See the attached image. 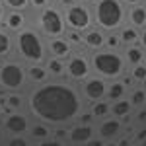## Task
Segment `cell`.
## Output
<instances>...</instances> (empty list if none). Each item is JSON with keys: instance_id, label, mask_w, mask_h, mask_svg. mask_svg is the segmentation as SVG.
<instances>
[{"instance_id": "cell-42", "label": "cell", "mask_w": 146, "mask_h": 146, "mask_svg": "<svg viewBox=\"0 0 146 146\" xmlns=\"http://www.w3.org/2000/svg\"><path fill=\"white\" fill-rule=\"evenodd\" d=\"M142 138H146V131H142V133L138 135V140H142Z\"/></svg>"}, {"instance_id": "cell-33", "label": "cell", "mask_w": 146, "mask_h": 146, "mask_svg": "<svg viewBox=\"0 0 146 146\" xmlns=\"http://www.w3.org/2000/svg\"><path fill=\"white\" fill-rule=\"evenodd\" d=\"M8 146H27V142L23 138H12L10 142H8Z\"/></svg>"}, {"instance_id": "cell-8", "label": "cell", "mask_w": 146, "mask_h": 146, "mask_svg": "<svg viewBox=\"0 0 146 146\" xmlns=\"http://www.w3.org/2000/svg\"><path fill=\"white\" fill-rule=\"evenodd\" d=\"M92 62L84 55H72L66 60V74L72 80H86L90 74Z\"/></svg>"}, {"instance_id": "cell-15", "label": "cell", "mask_w": 146, "mask_h": 146, "mask_svg": "<svg viewBox=\"0 0 146 146\" xmlns=\"http://www.w3.org/2000/svg\"><path fill=\"white\" fill-rule=\"evenodd\" d=\"M14 47H16V39L10 35V29H2L0 27V58L8 56Z\"/></svg>"}, {"instance_id": "cell-51", "label": "cell", "mask_w": 146, "mask_h": 146, "mask_svg": "<svg viewBox=\"0 0 146 146\" xmlns=\"http://www.w3.org/2000/svg\"><path fill=\"white\" fill-rule=\"evenodd\" d=\"M0 113H2V107H0Z\"/></svg>"}, {"instance_id": "cell-18", "label": "cell", "mask_w": 146, "mask_h": 146, "mask_svg": "<svg viewBox=\"0 0 146 146\" xmlns=\"http://www.w3.org/2000/svg\"><path fill=\"white\" fill-rule=\"evenodd\" d=\"M92 127H88V125H84V127H76L72 133H70V140L72 142H88L92 136Z\"/></svg>"}, {"instance_id": "cell-39", "label": "cell", "mask_w": 146, "mask_h": 146, "mask_svg": "<svg viewBox=\"0 0 146 146\" xmlns=\"http://www.w3.org/2000/svg\"><path fill=\"white\" fill-rule=\"evenodd\" d=\"M80 121H84V123H88V121H92V115H90V113H86V115H82V117H80Z\"/></svg>"}, {"instance_id": "cell-48", "label": "cell", "mask_w": 146, "mask_h": 146, "mask_svg": "<svg viewBox=\"0 0 146 146\" xmlns=\"http://www.w3.org/2000/svg\"><path fill=\"white\" fill-rule=\"evenodd\" d=\"M105 146H117V144H105Z\"/></svg>"}, {"instance_id": "cell-11", "label": "cell", "mask_w": 146, "mask_h": 146, "mask_svg": "<svg viewBox=\"0 0 146 146\" xmlns=\"http://www.w3.org/2000/svg\"><path fill=\"white\" fill-rule=\"evenodd\" d=\"M49 51L53 56H58V58H66L70 53H72V45L68 43V39L62 35V37H51L49 39Z\"/></svg>"}, {"instance_id": "cell-1", "label": "cell", "mask_w": 146, "mask_h": 146, "mask_svg": "<svg viewBox=\"0 0 146 146\" xmlns=\"http://www.w3.org/2000/svg\"><path fill=\"white\" fill-rule=\"evenodd\" d=\"M82 101L78 92L70 84L51 82L31 94L29 109L35 117L49 121V123H68L78 115Z\"/></svg>"}, {"instance_id": "cell-6", "label": "cell", "mask_w": 146, "mask_h": 146, "mask_svg": "<svg viewBox=\"0 0 146 146\" xmlns=\"http://www.w3.org/2000/svg\"><path fill=\"white\" fill-rule=\"evenodd\" d=\"M64 20H66L68 29H76L80 33L88 31L92 25L96 23V20H94V10L88 8L86 2H76V4L64 8Z\"/></svg>"}, {"instance_id": "cell-32", "label": "cell", "mask_w": 146, "mask_h": 146, "mask_svg": "<svg viewBox=\"0 0 146 146\" xmlns=\"http://www.w3.org/2000/svg\"><path fill=\"white\" fill-rule=\"evenodd\" d=\"M29 6L37 8V10H43V8L49 6V0H29Z\"/></svg>"}, {"instance_id": "cell-3", "label": "cell", "mask_w": 146, "mask_h": 146, "mask_svg": "<svg viewBox=\"0 0 146 146\" xmlns=\"http://www.w3.org/2000/svg\"><path fill=\"white\" fill-rule=\"evenodd\" d=\"M16 53L31 64H41L47 56V47L35 29L25 27L16 33Z\"/></svg>"}, {"instance_id": "cell-38", "label": "cell", "mask_w": 146, "mask_h": 146, "mask_svg": "<svg viewBox=\"0 0 146 146\" xmlns=\"http://www.w3.org/2000/svg\"><path fill=\"white\" fill-rule=\"evenodd\" d=\"M125 4H129V6H136V4H142L144 0H123Z\"/></svg>"}, {"instance_id": "cell-41", "label": "cell", "mask_w": 146, "mask_h": 146, "mask_svg": "<svg viewBox=\"0 0 146 146\" xmlns=\"http://www.w3.org/2000/svg\"><path fill=\"white\" fill-rule=\"evenodd\" d=\"M55 135H56V136H58V138H62V136H64V135H66V133H64V131H60V129H58V131H56V133H55Z\"/></svg>"}, {"instance_id": "cell-52", "label": "cell", "mask_w": 146, "mask_h": 146, "mask_svg": "<svg viewBox=\"0 0 146 146\" xmlns=\"http://www.w3.org/2000/svg\"><path fill=\"white\" fill-rule=\"evenodd\" d=\"M0 66H2V62H0Z\"/></svg>"}, {"instance_id": "cell-43", "label": "cell", "mask_w": 146, "mask_h": 146, "mask_svg": "<svg viewBox=\"0 0 146 146\" xmlns=\"http://www.w3.org/2000/svg\"><path fill=\"white\" fill-rule=\"evenodd\" d=\"M88 146H101V142H100V140H96V142H90Z\"/></svg>"}, {"instance_id": "cell-4", "label": "cell", "mask_w": 146, "mask_h": 146, "mask_svg": "<svg viewBox=\"0 0 146 146\" xmlns=\"http://www.w3.org/2000/svg\"><path fill=\"white\" fill-rule=\"evenodd\" d=\"M92 68L103 76V78H117L121 76V72L125 70V56H121L115 49H107V51H96L92 55Z\"/></svg>"}, {"instance_id": "cell-46", "label": "cell", "mask_w": 146, "mask_h": 146, "mask_svg": "<svg viewBox=\"0 0 146 146\" xmlns=\"http://www.w3.org/2000/svg\"><path fill=\"white\" fill-rule=\"evenodd\" d=\"M78 2H86V4H90V2H96V0H78Z\"/></svg>"}, {"instance_id": "cell-7", "label": "cell", "mask_w": 146, "mask_h": 146, "mask_svg": "<svg viewBox=\"0 0 146 146\" xmlns=\"http://www.w3.org/2000/svg\"><path fill=\"white\" fill-rule=\"evenodd\" d=\"M25 68L16 62V60H8L0 66V86L6 90H18L22 88L25 82Z\"/></svg>"}, {"instance_id": "cell-37", "label": "cell", "mask_w": 146, "mask_h": 146, "mask_svg": "<svg viewBox=\"0 0 146 146\" xmlns=\"http://www.w3.org/2000/svg\"><path fill=\"white\" fill-rule=\"evenodd\" d=\"M39 146H62L60 142H56V140H45V142H41Z\"/></svg>"}, {"instance_id": "cell-20", "label": "cell", "mask_w": 146, "mask_h": 146, "mask_svg": "<svg viewBox=\"0 0 146 146\" xmlns=\"http://www.w3.org/2000/svg\"><path fill=\"white\" fill-rule=\"evenodd\" d=\"M119 129H121L119 121L111 119V121H105V123L100 127V135L103 136V138H111V136H115L117 133H119Z\"/></svg>"}, {"instance_id": "cell-25", "label": "cell", "mask_w": 146, "mask_h": 146, "mask_svg": "<svg viewBox=\"0 0 146 146\" xmlns=\"http://www.w3.org/2000/svg\"><path fill=\"white\" fill-rule=\"evenodd\" d=\"M8 10H25L29 6V0H4Z\"/></svg>"}, {"instance_id": "cell-27", "label": "cell", "mask_w": 146, "mask_h": 146, "mask_svg": "<svg viewBox=\"0 0 146 146\" xmlns=\"http://www.w3.org/2000/svg\"><path fill=\"white\" fill-rule=\"evenodd\" d=\"M64 37L68 39V43H70V45H80V43H82V33L76 31V29H66Z\"/></svg>"}, {"instance_id": "cell-35", "label": "cell", "mask_w": 146, "mask_h": 146, "mask_svg": "<svg viewBox=\"0 0 146 146\" xmlns=\"http://www.w3.org/2000/svg\"><path fill=\"white\" fill-rule=\"evenodd\" d=\"M140 47H142V49H146V27L140 31Z\"/></svg>"}, {"instance_id": "cell-47", "label": "cell", "mask_w": 146, "mask_h": 146, "mask_svg": "<svg viewBox=\"0 0 146 146\" xmlns=\"http://www.w3.org/2000/svg\"><path fill=\"white\" fill-rule=\"evenodd\" d=\"M142 62H144V64H146V55H144V60H142Z\"/></svg>"}, {"instance_id": "cell-14", "label": "cell", "mask_w": 146, "mask_h": 146, "mask_svg": "<svg viewBox=\"0 0 146 146\" xmlns=\"http://www.w3.org/2000/svg\"><path fill=\"white\" fill-rule=\"evenodd\" d=\"M119 35L125 45H140V29L135 25H127L119 29Z\"/></svg>"}, {"instance_id": "cell-45", "label": "cell", "mask_w": 146, "mask_h": 146, "mask_svg": "<svg viewBox=\"0 0 146 146\" xmlns=\"http://www.w3.org/2000/svg\"><path fill=\"white\" fill-rule=\"evenodd\" d=\"M127 144H129V140L125 138V140H121V144H119V146H127Z\"/></svg>"}, {"instance_id": "cell-12", "label": "cell", "mask_w": 146, "mask_h": 146, "mask_svg": "<svg viewBox=\"0 0 146 146\" xmlns=\"http://www.w3.org/2000/svg\"><path fill=\"white\" fill-rule=\"evenodd\" d=\"M84 94H86V98L92 100V101L101 100V98L105 96V82L101 78L86 80V84H84Z\"/></svg>"}, {"instance_id": "cell-30", "label": "cell", "mask_w": 146, "mask_h": 146, "mask_svg": "<svg viewBox=\"0 0 146 146\" xmlns=\"http://www.w3.org/2000/svg\"><path fill=\"white\" fill-rule=\"evenodd\" d=\"M6 103L10 105L12 109H20L22 107V98L20 96H10V98H6Z\"/></svg>"}, {"instance_id": "cell-49", "label": "cell", "mask_w": 146, "mask_h": 146, "mask_svg": "<svg viewBox=\"0 0 146 146\" xmlns=\"http://www.w3.org/2000/svg\"><path fill=\"white\" fill-rule=\"evenodd\" d=\"M142 84H144V88H146V80H144V82H142Z\"/></svg>"}, {"instance_id": "cell-17", "label": "cell", "mask_w": 146, "mask_h": 146, "mask_svg": "<svg viewBox=\"0 0 146 146\" xmlns=\"http://www.w3.org/2000/svg\"><path fill=\"white\" fill-rule=\"evenodd\" d=\"M125 60L129 64H140L144 60V53H142V47L140 45H127L125 49Z\"/></svg>"}, {"instance_id": "cell-21", "label": "cell", "mask_w": 146, "mask_h": 146, "mask_svg": "<svg viewBox=\"0 0 146 146\" xmlns=\"http://www.w3.org/2000/svg\"><path fill=\"white\" fill-rule=\"evenodd\" d=\"M47 70L51 72V74H55V76H60V74H64V62H62V58H58V56H53V58H49V62H47Z\"/></svg>"}, {"instance_id": "cell-9", "label": "cell", "mask_w": 146, "mask_h": 146, "mask_svg": "<svg viewBox=\"0 0 146 146\" xmlns=\"http://www.w3.org/2000/svg\"><path fill=\"white\" fill-rule=\"evenodd\" d=\"M107 43V35L103 33V29L101 27H90L88 31H84L82 33V45H86L90 51H101L103 47Z\"/></svg>"}, {"instance_id": "cell-24", "label": "cell", "mask_w": 146, "mask_h": 146, "mask_svg": "<svg viewBox=\"0 0 146 146\" xmlns=\"http://www.w3.org/2000/svg\"><path fill=\"white\" fill-rule=\"evenodd\" d=\"M123 45V39H121V35L111 31V33H107V43L105 47H109V49H119V47Z\"/></svg>"}, {"instance_id": "cell-28", "label": "cell", "mask_w": 146, "mask_h": 146, "mask_svg": "<svg viewBox=\"0 0 146 146\" xmlns=\"http://www.w3.org/2000/svg\"><path fill=\"white\" fill-rule=\"evenodd\" d=\"M31 135L35 138H45V136H49V129H47L45 125H35L33 129H31Z\"/></svg>"}, {"instance_id": "cell-5", "label": "cell", "mask_w": 146, "mask_h": 146, "mask_svg": "<svg viewBox=\"0 0 146 146\" xmlns=\"http://www.w3.org/2000/svg\"><path fill=\"white\" fill-rule=\"evenodd\" d=\"M37 25H39V31L43 35H47L49 39L51 37H62L68 29L66 20H64V12H60L55 6H47L39 12Z\"/></svg>"}, {"instance_id": "cell-29", "label": "cell", "mask_w": 146, "mask_h": 146, "mask_svg": "<svg viewBox=\"0 0 146 146\" xmlns=\"http://www.w3.org/2000/svg\"><path fill=\"white\" fill-rule=\"evenodd\" d=\"M107 111H109V105H107V103H96V105L92 107V113H94L96 117H100V115H105Z\"/></svg>"}, {"instance_id": "cell-13", "label": "cell", "mask_w": 146, "mask_h": 146, "mask_svg": "<svg viewBox=\"0 0 146 146\" xmlns=\"http://www.w3.org/2000/svg\"><path fill=\"white\" fill-rule=\"evenodd\" d=\"M127 20L131 25H135L138 29H144L146 27V6L144 4H136V6H131L129 12H127Z\"/></svg>"}, {"instance_id": "cell-44", "label": "cell", "mask_w": 146, "mask_h": 146, "mask_svg": "<svg viewBox=\"0 0 146 146\" xmlns=\"http://www.w3.org/2000/svg\"><path fill=\"white\" fill-rule=\"evenodd\" d=\"M138 119H146V111H142L140 115H138Z\"/></svg>"}, {"instance_id": "cell-50", "label": "cell", "mask_w": 146, "mask_h": 146, "mask_svg": "<svg viewBox=\"0 0 146 146\" xmlns=\"http://www.w3.org/2000/svg\"><path fill=\"white\" fill-rule=\"evenodd\" d=\"M0 138H2V133H0Z\"/></svg>"}, {"instance_id": "cell-19", "label": "cell", "mask_w": 146, "mask_h": 146, "mask_svg": "<svg viewBox=\"0 0 146 146\" xmlns=\"http://www.w3.org/2000/svg\"><path fill=\"white\" fill-rule=\"evenodd\" d=\"M27 74H29V78L33 80V82H45L51 72L47 70V66L43 68L41 64H31V66L27 68Z\"/></svg>"}, {"instance_id": "cell-31", "label": "cell", "mask_w": 146, "mask_h": 146, "mask_svg": "<svg viewBox=\"0 0 146 146\" xmlns=\"http://www.w3.org/2000/svg\"><path fill=\"white\" fill-rule=\"evenodd\" d=\"M142 101H146V94H144V90H136L135 94H133V105H140Z\"/></svg>"}, {"instance_id": "cell-34", "label": "cell", "mask_w": 146, "mask_h": 146, "mask_svg": "<svg viewBox=\"0 0 146 146\" xmlns=\"http://www.w3.org/2000/svg\"><path fill=\"white\" fill-rule=\"evenodd\" d=\"M4 18H6V4L4 0H0V23L4 22Z\"/></svg>"}, {"instance_id": "cell-16", "label": "cell", "mask_w": 146, "mask_h": 146, "mask_svg": "<svg viewBox=\"0 0 146 146\" xmlns=\"http://www.w3.org/2000/svg\"><path fill=\"white\" fill-rule=\"evenodd\" d=\"M6 129L10 133H14V135H20V133H23L27 129V119L23 115H10L6 119Z\"/></svg>"}, {"instance_id": "cell-36", "label": "cell", "mask_w": 146, "mask_h": 146, "mask_svg": "<svg viewBox=\"0 0 146 146\" xmlns=\"http://www.w3.org/2000/svg\"><path fill=\"white\" fill-rule=\"evenodd\" d=\"M58 2H60V6H62V8H68V6H72V4H76L78 0H58Z\"/></svg>"}, {"instance_id": "cell-40", "label": "cell", "mask_w": 146, "mask_h": 146, "mask_svg": "<svg viewBox=\"0 0 146 146\" xmlns=\"http://www.w3.org/2000/svg\"><path fill=\"white\" fill-rule=\"evenodd\" d=\"M133 80H135L133 76H131V78H127V76H125V78H123V84H125V86H131V84H133Z\"/></svg>"}, {"instance_id": "cell-26", "label": "cell", "mask_w": 146, "mask_h": 146, "mask_svg": "<svg viewBox=\"0 0 146 146\" xmlns=\"http://www.w3.org/2000/svg\"><path fill=\"white\" fill-rule=\"evenodd\" d=\"M131 105H133V101L129 103V101H119V103H115L113 105V113L115 115H129V111H131Z\"/></svg>"}, {"instance_id": "cell-2", "label": "cell", "mask_w": 146, "mask_h": 146, "mask_svg": "<svg viewBox=\"0 0 146 146\" xmlns=\"http://www.w3.org/2000/svg\"><path fill=\"white\" fill-rule=\"evenodd\" d=\"M92 10H94L96 25L107 33L119 31L125 25L127 10H125L123 0H96Z\"/></svg>"}, {"instance_id": "cell-23", "label": "cell", "mask_w": 146, "mask_h": 146, "mask_svg": "<svg viewBox=\"0 0 146 146\" xmlns=\"http://www.w3.org/2000/svg\"><path fill=\"white\" fill-rule=\"evenodd\" d=\"M131 76L135 78V82H144V80H146V64H144V62L135 64V66H133V72H131Z\"/></svg>"}, {"instance_id": "cell-22", "label": "cell", "mask_w": 146, "mask_h": 146, "mask_svg": "<svg viewBox=\"0 0 146 146\" xmlns=\"http://www.w3.org/2000/svg\"><path fill=\"white\" fill-rule=\"evenodd\" d=\"M123 94H125V84L123 82H115V84H111V88H109V92H107L109 100H119Z\"/></svg>"}, {"instance_id": "cell-10", "label": "cell", "mask_w": 146, "mask_h": 146, "mask_svg": "<svg viewBox=\"0 0 146 146\" xmlns=\"http://www.w3.org/2000/svg\"><path fill=\"white\" fill-rule=\"evenodd\" d=\"M2 23L12 33H18V31L25 29V14H23V10H10L6 12V18Z\"/></svg>"}]
</instances>
